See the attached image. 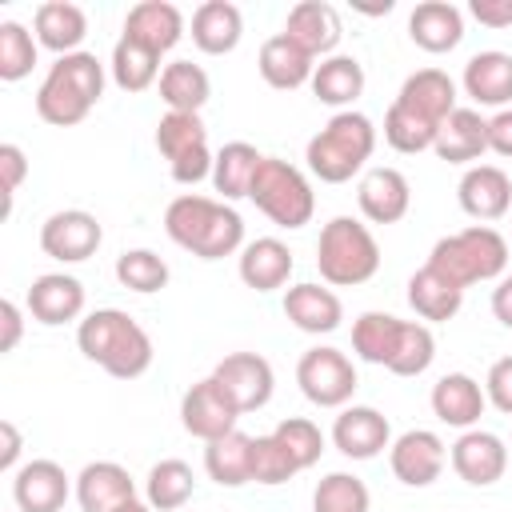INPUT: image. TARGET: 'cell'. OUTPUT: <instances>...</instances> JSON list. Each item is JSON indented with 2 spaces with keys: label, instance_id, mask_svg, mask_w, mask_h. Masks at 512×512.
I'll list each match as a JSON object with an SVG mask.
<instances>
[{
  "label": "cell",
  "instance_id": "obj_16",
  "mask_svg": "<svg viewBox=\"0 0 512 512\" xmlns=\"http://www.w3.org/2000/svg\"><path fill=\"white\" fill-rule=\"evenodd\" d=\"M332 444L348 460H372L384 448H392L388 416L376 412L372 404H348V408H340V416L332 424Z\"/></svg>",
  "mask_w": 512,
  "mask_h": 512
},
{
  "label": "cell",
  "instance_id": "obj_18",
  "mask_svg": "<svg viewBox=\"0 0 512 512\" xmlns=\"http://www.w3.org/2000/svg\"><path fill=\"white\" fill-rule=\"evenodd\" d=\"M356 204L372 224H396L412 208V184L400 168H368L356 184Z\"/></svg>",
  "mask_w": 512,
  "mask_h": 512
},
{
  "label": "cell",
  "instance_id": "obj_4",
  "mask_svg": "<svg viewBox=\"0 0 512 512\" xmlns=\"http://www.w3.org/2000/svg\"><path fill=\"white\" fill-rule=\"evenodd\" d=\"M376 152V128L364 112H336L304 148L308 172L324 184H344L352 180Z\"/></svg>",
  "mask_w": 512,
  "mask_h": 512
},
{
  "label": "cell",
  "instance_id": "obj_9",
  "mask_svg": "<svg viewBox=\"0 0 512 512\" xmlns=\"http://www.w3.org/2000/svg\"><path fill=\"white\" fill-rule=\"evenodd\" d=\"M296 384H300L304 400L316 404V408H348V400H352L360 376H356V364H352L340 348L316 344V348H308V352L300 356V364H296Z\"/></svg>",
  "mask_w": 512,
  "mask_h": 512
},
{
  "label": "cell",
  "instance_id": "obj_11",
  "mask_svg": "<svg viewBox=\"0 0 512 512\" xmlns=\"http://www.w3.org/2000/svg\"><path fill=\"white\" fill-rule=\"evenodd\" d=\"M388 464H392V476L408 488H428L440 480L444 464H448V448L444 440L432 432V428H408L392 440L388 448Z\"/></svg>",
  "mask_w": 512,
  "mask_h": 512
},
{
  "label": "cell",
  "instance_id": "obj_21",
  "mask_svg": "<svg viewBox=\"0 0 512 512\" xmlns=\"http://www.w3.org/2000/svg\"><path fill=\"white\" fill-rule=\"evenodd\" d=\"M456 200L472 220H500L512 208V180L496 164H472L456 184Z\"/></svg>",
  "mask_w": 512,
  "mask_h": 512
},
{
  "label": "cell",
  "instance_id": "obj_38",
  "mask_svg": "<svg viewBox=\"0 0 512 512\" xmlns=\"http://www.w3.org/2000/svg\"><path fill=\"white\" fill-rule=\"evenodd\" d=\"M260 160H264V156H260L256 144H248V140H232V144H224V148L216 152V164H212V188L220 192V200L232 204V200L248 196Z\"/></svg>",
  "mask_w": 512,
  "mask_h": 512
},
{
  "label": "cell",
  "instance_id": "obj_22",
  "mask_svg": "<svg viewBox=\"0 0 512 512\" xmlns=\"http://www.w3.org/2000/svg\"><path fill=\"white\" fill-rule=\"evenodd\" d=\"M396 104L440 128V124L456 112V80H452L448 72H440V68H420V72H412V76L400 84Z\"/></svg>",
  "mask_w": 512,
  "mask_h": 512
},
{
  "label": "cell",
  "instance_id": "obj_15",
  "mask_svg": "<svg viewBox=\"0 0 512 512\" xmlns=\"http://www.w3.org/2000/svg\"><path fill=\"white\" fill-rule=\"evenodd\" d=\"M76 484L56 460H28L12 472V500L20 512H60Z\"/></svg>",
  "mask_w": 512,
  "mask_h": 512
},
{
  "label": "cell",
  "instance_id": "obj_32",
  "mask_svg": "<svg viewBox=\"0 0 512 512\" xmlns=\"http://www.w3.org/2000/svg\"><path fill=\"white\" fill-rule=\"evenodd\" d=\"M244 36V16L232 0H204L192 12V44L208 56H224L240 44Z\"/></svg>",
  "mask_w": 512,
  "mask_h": 512
},
{
  "label": "cell",
  "instance_id": "obj_45",
  "mask_svg": "<svg viewBox=\"0 0 512 512\" xmlns=\"http://www.w3.org/2000/svg\"><path fill=\"white\" fill-rule=\"evenodd\" d=\"M432 360H436V336H432V328L420 324V320H404L400 344H396V356H392L388 372H396V376H420V372H428Z\"/></svg>",
  "mask_w": 512,
  "mask_h": 512
},
{
  "label": "cell",
  "instance_id": "obj_6",
  "mask_svg": "<svg viewBox=\"0 0 512 512\" xmlns=\"http://www.w3.org/2000/svg\"><path fill=\"white\" fill-rule=\"evenodd\" d=\"M508 252H512V244L496 228L472 224V228H460L452 236H440L428 252V264L436 272H444L452 284L472 288L484 280H500L508 268Z\"/></svg>",
  "mask_w": 512,
  "mask_h": 512
},
{
  "label": "cell",
  "instance_id": "obj_27",
  "mask_svg": "<svg viewBox=\"0 0 512 512\" xmlns=\"http://www.w3.org/2000/svg\"><path fill=\"white\" fill-rule=\"evenodd\" d=\"M124 36H132V40H140L152 52L164 56L184 36V12L176 4H168V0H140L124 16Z\"/></svg>",
  "mask_w": 512,
  "mask_h": 512
},
{
  "label": "cell",
  "instance_id": "obj_29",
  "mask_svg": "<svg viewBox=\"0 0 512 512\" xmlns=\"http://www.w3.org/2000/svg\"><path fill=\"white\" fill-rule=\"evenodd\" d=\"M256 68H260V76H264L268 88L292 92V88H300V84H312L316 60H312L296 40H288L284 32H276V36H268V40L260 44Z\"/></svg>",
  "mask_w": 512,
  "mask_h": 512
},
{
  "label": "cell",
  "instance_id": "obj_3",
  "mask_svg": "<svg viewBox=\"0 0 512 512\" xmlns=\"http://www.w3.org/2000/svg\"><path fill=\"white\" fill-rule=\"evenodd\" d=\"M80 352L116 380H136L152 368V336L120 308H96L76 328Z\"/></svg>",
  "mask_w": 512,
  "mask_h": 512
},
{
  "label": "cell",
  "instance_id": "obj_53",
  "mask_svg": "<svg viewBox=\"0 0 512 512\" xmlns=\"http://www.w3.org/2000/svg\"><path fill=\"white\" fill-rule=\"evenodd\" d=\"M20 460V428L12 420H0V472H16Z\"/></svg>",
  "mask_w": 512,
  "mask_h": 512
},
{
  "label": "cell",
  "instance_id": "obj_43",
  "mask_svg": "<svg viewBox=\"0 0 512 512\" xmlns=\"http://www.w3.org/2000/svg\"><path fill=\"white\" fill-rule=\"evenodd\" d=\"M168 264L164 256H156L152 248H128L116 256V280L128 288V292H160L168 284Z\"/></svg>",
  "mask_w": 512,
  "mask_h": 512
},
{
  "label": "cell",
  "instance_id": "obj_31",
  "mask_svg": "<svg viewBox=\"0 0 512 512\" xmlns=\"http://www.w3.org/2000/svg\"><path fill=\"white\" fill-rule=\"evenodd\" d=\"M432 152L440 160H448V164H468L472 168V160H480L488 152V120L476 108H456L440 124Z\"/></svg>",
  "mask_w": 512,
  "mask_h": 512
},
{
  "label": "cell",
  "instance_id": "obj_47",
  "mask_svg": "<svg viewBox=\"0 0 512 512\" xmlns=\"http://www.w3.org/2000/svg\"><path fill=\"white\" fill-rule=\"evenodd\" d=\"M300 468H296V460L284 452V444L268 432V436H252V480L256 484H284V480H292Z\"/></svg>",
  "mask_w": 512,
  "mask_h": 512
},
{
  "label": "cell",
  "instance_id": "obj_54",
  "mask_svg": "<svg viewBox=\"0 0 512 512\" xmlns=\"http://www.w3.org/2000/svg\"><path fill=\"white\" fill-rule=\"evenodd\" d=\"M492 316L504 328H512V276H500L496 280V288H492Z\"/></svg>",
  "mask_w": 512,
  "mask_h": 512
},
{
  "label": "cell",
  "instance_id": "obj_30",
  "mask_svg": "<svg viewBox=\"0 0 512 512\" xmlns=\"http://www.w3.org/2000/svg\"><path fill=\"white\" fill-rule=\"evenodd\" d=\"M32 32H36L40 48L68 56V52H80V44L88 36V16L72 0H44L32 16Z\"/></svg>",
  "mask_w": 512,
  "mask_h": 512
},
{
  "label": "cell",
  "instance_id": "obj_7",
  "mask_svg": "<svg viewBox=\"0 0 512 512\" xmlns=\"http://www.w3.org/2000/svg\"><path fill=\"white\" fill-rule=\"evenodd\" d=\"M248 200L276 224V228H304L316 212V192L308 184V176L280 160V156H264L256 176H252V188H248Z\"/></svg>",
  "mask_w": 512,
  "mask_h": 512
},
{
  "label": "cell",
  "instance_id": "obj_49",
  "mask_svg": "<svg viewBox=\"0 0 512 512\" xmlns=\"http://www.w3.org/2000/svg\"><path fill=\"white\" fill-rule=\"evenodd\" d=\"M0 172H4V216L12 212V196L20 192L24 176H28V160L20 152V144H0Z\"/></svg>",
  "mask_w": 512,
  "mask_h": 512
},
{
  "label": "cell",
  "instance_id": "obj_44",
  "mask_svg": "<svg viewBox=\"0 0 512 512\" xmlns=\"http://www.w3.org/2000/svg\"><path fill=\"white\" fill-rule=\"evenodd\" d=\"M436 132H440L436 124L420 120L416 112L400 108L396 100H392V108L384 112V140H388L396 152H404V156H416V152L432 148V144H436Z\"/></svg>",
  "mask_w": 512,
  "mask_h": 512
},
{
  "label": "cell",
  "instance_id": "obj_39",
  "mask_svg": "<svg viewBox=\"0 0 512 512\" xmlns=\"http://www.w3.org/2000/svg\"><path fill=\"white\" fill-rule=\"evenodd\" d=\"M400 328H404V320H396L388 312H364L352 324V352L364 364H384L388 368L392 356H396V344H400Z\"/></svg>",
  "mask_w": 512,
  "mask_h": 512
},
{
  "label": "cell",
  "instance_id": "obj_19",
  "mask_svg": "<svg viewBox=\"0 0 512 512\" xmlns=\"http://www.w3.org/2000/svg\"><path fill=\"white\" fill-rule=\"evenodd\" d=\"M428 404H432V416H436L440 424L468 432V428L480 424V416H484V408H488V396H484V384L472 380L468 372H448V376H440V380L432 384Z\"/></svg>",
  "mask_w": 512,
  "mask_h": 512
},
{
  "label": "cell",
  "instance_id": "obj_46",
  "mask_svg": "<svg viewBox=\"0 0 512 512\" xmlns=\"http://www.w3.org/2000/svg\"><path fill=\"white\" fill-rule=\"evenodd\" d=\"M272 436L284 444V452L296 460L300 472L312 468V464L320 460V452H324V432H320L308 416H288V420H280V424L272 428Z\"/></svg>",
  "mask_w": 512,
  "mask_h": 512
},
{
  "label": "cell",
  "instance_id": "obj_48",
  "mask_svg": "<svg viewBox=\"0 0 512 512\" xmlns=\"http://www.w3.org/2000/svg\"><path fill=\"white\" fill-rule=\"evenodd\" d=\"M484 396L496 412L512 416V356H500L484 376Z\"/></svg>",
  "mask_w": 512,
  "mask_h": 512
},
{
  "label": "cell",
  "instance_id": "obj_8",
  "mask_svg": "<svg viewBox=\"0 0 512 512\" xmlns=\"http://www.w3.org/2000/svg\"><path fill=\"white\" fill-rule=\"evenodd\" d=\"M156 148L168 160V172L176 184H200L212 176V148H208V128L196 112H164L156 124Z\"/></svg>",
  "mask_w": 512,
  "mask_h": 512
},
{
  "label": "cell",
  "instance_id": "obj_42",
  "mask_svg": "<svg viewBox=\"0 0 512 512\" xmlns=\"http://www.w3.org/2000/svg\"><path fill=\"white\" fill-rule=\"evenodd\" d=\"M36 52H40L36 32H28V28L16 24V20H4V24H0V80H4V84L24 80V76L36 68Z\"/></svg>",
  "mask_w": 512,
  "mask_h": 512
},
{
  "label": "cell",
  "instance_id": "obj_14",
  "mask_svg": "<svg viewBox=\"0 0 512 512\" xmlns=\"http://www.w3.org/2000/svg\"><path fill=\"white\" fill-rule=\"evenodd\" d=\"M448 460H452V472H456L464 484L488 488V484H496V480L504 476V468H508V444H504L496 432L468 428V432L456 436Z\"/></svg>",
  "mask_w": 512,
  "mask_h": 512
},
{
  "label": "cell",
  "instance_id": "obj_36",
  "mask_svg": "<svg viewBox=\"0 0 512 512\" xmlns=\"http://www.w3.org/2000/svg\"><path fill=\"white\" fill-rule=\"evenodd\" d=\"M208 96H212V80H208V72L200 64H192V60L164 64V72H160V100L168 104V112H196L200 116Z\"/></svg>",
  "mask_w": 512,
  "mask_h": 512
},
{
  "label": "cell",
  "instance_id": "obj_55",
  "mask_svg": "<svg viewBox=\"0 0 512 512\" xmlns=\"http://www.w3.org/2000/svg\"><path fill=\"white\" fill-rule=\"evenodd\" d=\"M116 512H156V508H152L148 500H128V504H120Z\"/></svg>",
  "mask_w": 512,
  "mask_h": 512
},
{
  "label": "cell",
  "instance_id": "obj_41",
  "mask_svg": "<svg viewBox=\"0 0 512 512\" xmlns=\"http://www.w3.org/2000/svg\"><path fill=\"white\" fill-rule=\"evenodd\" d=\"M368 484L352 472H328L312 492V512H368Z\"/></svg>",
  "mask_w": 512,
  "mask_h": 512
},
{
  "label": "cell",
  "instance_id": "obj_20",
  "mask_svg": "<svg viewBox=\"0 0 512 512\" xmlns=\"http://www.w3.org/2000/svg\"><path fill=\"white\" fill-rule=\"evenodd\" d=\"M136 500V480L116 460H92L76 476V504L80 512H116L120 504Z\"/></svg>",
  "mask_w": 512,
  "mask_h": 512
},
{
  "label": "cell",
  "instance_id": "obj_28",
  "mask_svg": "<svg viewBox=\"0 0 512 512\" xmlns=\"http://www.w3.org/2000/svg\"><path fill=\"white\" fill-rule=\"evenodd\" d=\"M408 36L416 48H424L432 56L452 52L464 40V12L448 0H424L408 16Z\"/></svg>",
  "mask_w": 512,
  "mask_h": 512
},
{
  "label": "cell",
  "instance_id": "obj_56",
  "mask_svg": "<svg viewBox=\"0 0 512 512\" xmlns=\"http://www.w3.org/2000/svg\"><path fill=\"white\" fill-rule=\"evenodd\" d=\"M508 452H512V444H508Z\"/></svg>",
  "mask_w": 512,
  "mask_h": 512
},
{
  "label": "cell",
  "instance_id": "obj_40",
  "mask_svg": "<svg viewBox=\"0 0 512 512\" xmlns=\"http://www.w3.org/2000/svg\"><path fill=\"white\" fill-rule=\"evenodd\" d=\"M196 492V476L184 460H160L148 468V480H144V496L156 512H180Z\"/></svg>",
  "mask_w": 512,
  "mask_h": 512
},
{
  "label": "cell",
  "instance_id": "obj_37",
  "mask_svg": "<svg viewBox=\"0 0 512 512\" xmlns=\"http://www.w3.org/2000/svg\"><path fill=\"white\" fill-rule=\"evenodd\" d=\"M108 72H112L116 88L144 92V88H152L160 80L164 68H160V52H152L148 44H140V40H132V36L120 32V40L112 48V60H108Z\"/></svg>",
  "mask_w": 512,
  "mask_h": 512
},
{
  "label": "cell",
  "instance_id": "obj_1",
  "mask_svg": "<svg viewBox=\"0 0 512 512\" xmlns=\"http://www.w3.org/2000/svg\"><path fill=\"white\" fill-rule=\"evenodd\" d=\"M164 232L172 244L200 260H224L244 248V220L228 200L200 196V192H180L164 208Z\"/></svg>",
  "mask_w": 512,
  "mask_h": 512
},
{
  "label": "cell",
  "instance_id": "obj_52",
  "mask_svg": "<svg viewBox=\"0 0 512 512\" xmlns=\"http://www.w3.org/2000/svg\"><path fill=\"white\" fill-rule=\"evenodd\" d=\"M0 324H4V336H0V352H12L20 344V332H24V320H20V308L16 300H0Z\"/></svg>",
  "mask_w": 512,
  "mask_h": 512
},
{
  "label": "cell",
  "instance_id": "obj_34",
  "mask_svg": "<svg viewBox=\"0 0 512 512\" xmlns=\"http://www.w3.org/2000/svg\"><path fill=\"white\" fill-rule=\"evenodd\" d=\"M364 92V68L356 56H324L312 72V96L328 108H340L348 112V104Z\"/></svg>",
  "mask_w": 512,
  "mask_h": 512
},
{
  "label": "cell",
  "instance_id": "obj_17",
  "mask_svg": "<svg viewBox=\"0 0 512 512\" xmlns=\"http://www.w3.org/2000/svg\"><path fill=\"white\" fill-rule=\"evenodd\" d=\"M284 36L296 40L312 60L320 56H336V44L344 36V24H340V12L328 4V0H300L288 8V20H284Z\"/></svg>",
  "mask_w": 512,
  "mask_h": 512
},
{
  "label": "cell",
  "instance_id": "obj_2",
  "mask_svg": "<svg viewBox=\"0 0 512 512\" xmlns=\"http://www.w3.org/2000/svg\"><path fill=\"white\" fill-rule=\"evenodd\" d=\"M100 96H104V64L96 52L80 48L48 64L36 88V116L52 128H72L96 108Z\"/></svg>",
  "mask_w": 512,
  "mask_h": 512
},
{
  "label": "cell",
  "instance_id": "obj_24",
  "mask_svg": "<svg viewBox=\"0 0 512 512\" xmlns=\"http://www.w3.org/2000/svg\"><path fill=\"white\" fill-rule=\"evenodd\" d=\"M464 92L472 96V104L480 108H508L512 104V52H500V48H488V52H476L468 64H464Z\"/></svg>",
  "mask_w": 512,
  "mask_h": 512
},
{
  "label": "cell",
  "instance_id": "obj_5",
  "mask_svg": "<svg viewBox=\"0 0 512 512\" xmlns=\"http://www.w3.org/2000/svg\"><path fill=\"white\" fill-rule=\"evenodd\" d=\"M316 268H320V280L332 288L368 284L380 268V244L372 228L360 224L356 216H332L316 240Z\"/></svg>",
  "mask_w": 512,
  "mask_h": 512
},
{
  "label": "cell",
  "instance_id": "obj_50",
  "mask_svg": "<svg viewBox=\"0 0 512 512\" xmlns=\"http://www.w3.org/2000/svg\"><path fill=\"white\" fill-rule=\"evenodd\" d=\"M488 152L512 160V108H500L496 116H488Z\"/></svg>",
  "mask_w": 512,
  "mask_h": 512
},
{
  "label": "cell",
  "instance_id": "obj_25",
  "mask_svg": "<svg viewBox=\"0 0 512 512\" xmlns=\"http://www.w3.org/2000/svg\"><path fill=\"white\" fill-rule=\"evenodd\" d=\"M292 268H296L292 248H288L284 240H276V236L248 240V244L240 248V264H236L240 280H244L248 288H256V292H276V288H284L288 276H292Z\"/></svg>",
  "mask_w": 512,
  "mask_h": 512
},
{
  "label": "cell",
  "instance_id": "obj_13",
  "mask_svg": "<svg viewBox=\"0 0 512 512\" xmlns=\"http://www.w3.org/2000/svg\"><path fill=\"white\" fill-rule=\"evenodd\" d=\"M236 420H240V412H236V404L220 392V384L212 380V376H204V380H196L184 396H180V424H184V432L188 436H196V440H220V436H228V432H236Z\"/></svg>",
  "mask_w": 512,
  "mask_h": 512
},
{
  "label": "cell",
  "instance_id": "obj_51",
  "mask_svg": "<svg viewBox=\"0 0 512 512\" xmlns=\"http://www.w3.org/2000/svg\"><path fill=\"white\" fill-rule=\"evenodd\" d=\"M468 12L488 28H508L512 24V0H472Z\"/></svg>",
  "mask_w": 512,
  "mask_h": 512
},
{
  "label": "cell",
  "instance_id": "obj_23",
  "mask_svg": "<svg viewBox=\"0 0 512 512\" xmlns=\"http://www.w3.org/2000/svg\"><path fill=\"white\" fill-rule=\"evenodd\" d=\"M28 312L48 328L72 324L84 312V284L68 272H44L28 288Z\"/></svg>",
  "mask_w": 512,
  "mask_h": 512
},
{
  "label": "cell",
  "instance_id": "obj_10",
  "mask_svg": "<svg viewBox=\"0 0 512 512\" xmlns=\"http://www.w3.org/2000/svg\"><path fill=\"white\" fill-rule=\"evenodd\" d=\"M212 380L220 384V392L236 404V412H256L272 400V388H276V372L272 364L260 356V352H228L216 368H212Z\"/></svg>",
  "mask_w": 512,
  "mask_h": 512
},
{
  "label": "cell",
  "instance_id": "obj_12",
  "mask_svg": "<svg viewBox=\"0 0 512 512\" xmlns=\"http://www.w3.org/2000/svg\"><path fill=\"white\" fill-rule=\"evenodd\" d=\"M104 240V228L92 212L84 208H64V212H52L44 224H40V248L44 256L60 260V264H80L88 256H96Z\"/></svg>",
  "mask_w": 512,
  "mask_h": 512
},
{
  "label": "cell",
  "instance_id": "obj_26",
  "mask_svg": "<svg viewBox=\"0 0 512 512\" xmlns=\"http://www.w3.org/2000/svg\"><path fill=\"white\" fill-rule=\"evenodd\" d=\"M284 316H288L300 332L324 336V332H336V328H340L344 304H340V296H336L332 288L308 280V284H292V288L284 292Z\"/></svg>",
  "mask_w": 512,
  "mask_h": 512
},
{
  "label": "cell",
  "instance_id": "obj_35",
  "mask_svg": "<svg viewBox=\"0 0 512 512\" xmlns=\"http://www.w3.org/2000/svg\"><path fill=\"white\" fill-rule=\"evenodd\" d=\"M204 472L220 488H240L252 480V436L248 432H228L220 440L204 444Z\"/></svg>",
  "mask_w": 512,
  "mask_h": 512
},
{
  "label": "cell",
  "instance_id": "obj_33",
  "mask_svg": "<svg viewBox=\"0 0 512 512\" xmlns=\"http://www.w3.org/2000/svg\"><path fill=\"white\" fill-rule=\"evenodd\" d=\"M408 304L420 320H432V324H444L460 312L464 304V288L452 284L444 272H436L432 264H424L420 272L408 276Z\"/></svg>",
  "mask_w": 512,
  "mask_h": 512
}]
</instances>
